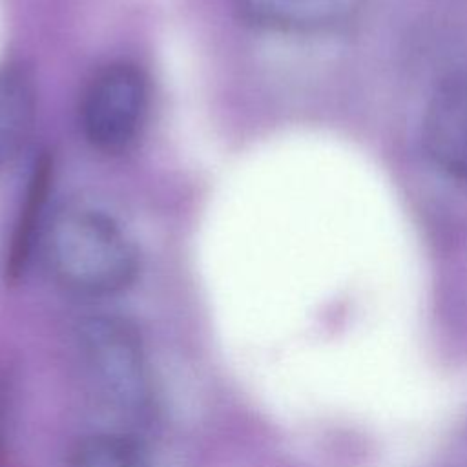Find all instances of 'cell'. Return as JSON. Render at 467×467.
<instances>
[{"instance_id":"obj_1","label":"cell","mask_w":467,"mask_h":467,"mask_svg":"<svg viewBox=\"0 0 467 467\" xmlns=\"http://www.w3.org/2000/svg\"><path fill=\"white\" fill-rule=\"evenodd\" d=\"M73 356L80 383L120 431L137 434L159 409V390L137 327L115 314H91L73 330Z\"/></svg>"},{"instance_id":"obj_2","label":"cell","mask_w":467,"mask_h":467,"mask_svg":"<svg viewBox=\"0 0 467 467\" xmlns=\"http://www.w3.org/2000/svg\"><path fill=\"white\" fill-rule=\"evenodd\" d=\"M42 254L53 281L80 297L119 294L139 268L130 235L111 215L88 204H66L53 213Z\"/></svg>"},{"instance_id":"obj_3","label":"cell","mask_w":467,"mask_h":467,"mask_svg":"<svg viewBox=\"0 0 467 467\" xmlns=\"http://www.w3.org/2000/svg\"><path fill=\"white\" fill-rule=\"evenodd\" d=\"M150 106L148 80L131 62H109L88 80L78 106L80 130L100 153L117 155L140 135Z\"/></svg>"},{"instance_id":"obj_4","label":"cell","mask_w":467,"mask_h":467,"mask_svg":"<svg viewBox=\"0 0 467 467\" xmlns=\"http://www.w3.org/2000/svg\"><path fill=\"white\" fill-rule=\"evenodd\" d=\"M421 146L436 170L467 181V69L449 71L434 86L421 119Z\"/></svg>"},{"instance_id":"obj_5","label":"cell","mask_w":467,"mask_h":467,"mask_svg":"<svg viewBox=\"0 0 467 467\" xmlns=\"http://www.w3.org/2000/svg\"><path fill=\"white\" fill-rule=\"evenodd\" d=\"M250 24L279 33H319L356 16L363 0H234Z\"/></svg>"},{"instance_id":"obj_6","label":"cell","mask_w":467,"mask_h":467,"mask_svg":"<svg viewBox=\"0 0 467 467\" xmlns=\"http://www.w3.org/2000/svg\"><path fill=\"white\" fill-rule=\"evenodd\" d=\"M35 88L15 66L0 67V170L26 148L35 122Z\"/></svg>"},{"instance_id":"obj_7","label":"cell","mask_w":467,"mask_h":467,"mask_svg":"<svg viewBox=\"0 0 467 467\" xmlns=\"http://www.w3.org/2000/svg\"><path fill=\"white\" fill-rule=\"evenodd\" d=\"M66 467H153L139 436L104 429L78 438L66 458Z\"/></svg>"}]
</instances>
